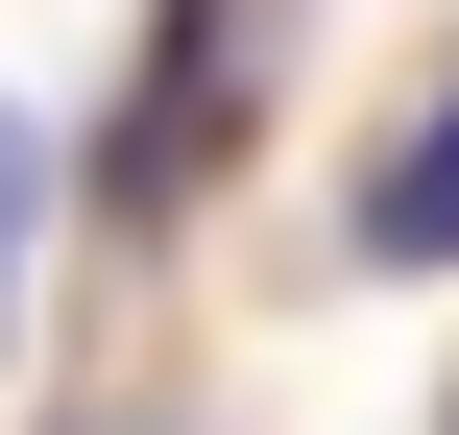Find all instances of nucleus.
<instances>
[{
	"label": "nucleus",
	"mask_w": 459,
	"mask_h": 435,
	"mask_svg": "<svg viewBox=\"0 0 459 435\" xmlns=\"http://www.w3.org/2000/svg\"><path fill=\"white\" fill-rule=\"evenodd\" d=\"M266 73V0H169L145 24V97H121V145H97V218H169L194 170H218V97Z\"/></svg>",
	"instance_id": "1"
},
{
	"label": "nucleus",
	"mask_w": 459,
	"mask_h": 435,
	"mask_svg": "<svg viewBox=\"0 0 459 435\" xmlns=\"http://www.w3.org/2000/svg\"><path fill=\"white\" fill-rule=\"evenodd\" d=\"M363 266H459V97L387 145V170H363Z\"/></svg>",
	"instance_id": "2"
},
{
	"label": "nucleus",
	"mask_w": 459,
	"mask_h": 435,
	"mask_svg": "<svg viewBox=\"0 0 459 435\" xmlns=\"http://www.w3.org/2000/svg\"><path fill=\"white\" fill-rule=\"evenodd\" d=\"M24 242H48V121L0 97V315H24Z\"/></svg>",
	"instance_id": "3"
}]
</instances>
